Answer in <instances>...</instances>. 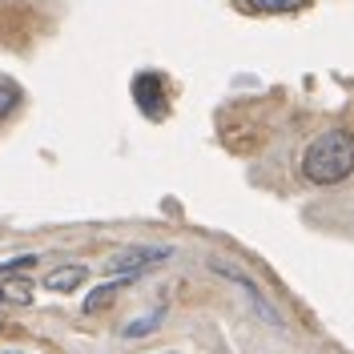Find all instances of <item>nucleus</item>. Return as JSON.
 Masks as SVG:
<instances>
[{
  "mask_svg": "<svg viewBox=\"0 0 354 354\" xmlns=\"http://www.w3.org/2000/svg\"><path fill=\"white\" fill-rule=\"evenodd\" d=\"M302 174L314 185H338L354 174V133L351 129H326L318 133L302 153Z\"/></svg>",
  "mask_w": 354,
  "mask_h": 354,
  "instance_id": "obj_1",
  "label": "nucleus"
},
{
  "mask_svg": "<svg viewBox=\"0 0 354 354\" xmlns=\"http://www.w3.org/2000/svg\"><path fill=\"white\" fill-rule=\"evenodd\" d=\"M169 254H174L169 245H129V250H117L105 270L117 274V278H137V274H145V270L161 266Z\"/></svg>",
  "mask_w": 354,
  "mask_h": 354,
  "instance_id": "obj_2",
  "label": "nucleus"
},
{
  "mask_svg": "<svg viewBox=\"0 0 354 354\" xmlns=\"http://www.w3.org/2000/svg\"><path fill=\"white\" fill-rule=\"evenodd\" d=\"M209 266H214V274H221V278H230V282H234L238 290H245V298H250V306L258 310V318H266L270 326H282V314H278V310L270 306V298H266L262 290L254 286V278H250V274L234 270L230 262H209Z\"/></svg>",
  "mask_w": 354,
  "mask_h": 354,
  "instance_id": "obj_3",
  "label": "nucleus"
},
{
  "mask_svg": "<svg viewBox=\"0 0 354 354\" xmlns=\"http://www.w3.org/2000/svg\"><path fill=\"white\" fill-rule=\"evenodd\" d=\"M133 101L149 121L165 117V81H161V73H137L133 77Z\"/></svg>",
  "mask_w": 354,
  "mask_h": 354,
  "instance_id": "obj_4",
  "label": "nucleus"
},
{
  "mask_svg": "<svg viewBox=\"0 0 354 354\" xmlns=\"http://www.w3.org/2000/svg\"><path fill=\"white\" fill-rule=\"evenodd\" d=\"M85 278H88V270L73 262V266H61V270H53V274L44 278V286L53 290V294H73V290L81 286Z\"/></svg>",
  "mask_w": 354,
  "mask_h": 354,
  "instance_id": "obj_5",
  "label": "nucleus"
},
{
  "mask_svg": "<svg viewBox=\"0 0 354 354\" xmlns=\"http://www.w3.org/2000/svg\"><path fill=\"white\" fill-rule=\"evenodd\" d=\"M32 278H0V306H28Z\"/></svg>",
  "mask_w": 354,
  "mask_h": 354,
  "instance_id": "obj_6",
  "label": "nucleus"
},
{
  "mask_svg": "<svg viewBox=\"0 0 354 354\" xmlns=\"http://www.w3.org/2000/svg\"><path fill=\"white\" fill-rule=\"evenodd\" d=\"M129 282H133V278H113L109 286H97V290H93V294L85 298V314H97V310H105L113 298H117V290L129 286Z\"/></svg>",
  "mask_w": 354,
  "mask_h": 354,
  "instance_id": "obj_7",
  "label": "nucleus"
},
{
  "mask_svg": "<svg viewBox=\"0 0 354 354\" xmlns=\"http://www.w3.org/2000/svg\"><path fill=\"white\" fill-rule=\"evenodd\" d=\"M242 4L254 12H294V8H306L310 0H242Z\"/></svg>",
  "mask_w": 354,
  "mask_h": 354,
  "instance_id": "obj_8",
  "label": "nucleus"
},
{
  "mask_svg": "<svg viewBox=\"0 0 354 354\" xmlns=\"http://www.w3.org/2000/svg\"><path fill=\"white\" fill-rule=\"evenodd\" d=\"M161 318H165V310H153V314H145V318H137V322H129L125 326V338H141V334H149L153 326H161Z\"/></svg>",
  "mask_w": 354,
  "mask_h": 354,
  "instance_id": "obj_9",
  "label": "nucleus"
},
{
  "mask_svg": "<svg viewBox=\"0 0 354 354\" xmlns=\"http://www.w3.org/2000/svg\"><path fill=\"white\" fill-rule=\"evenodd\" d=\"M12 105H21V85L8 81V77H0V117L12 109Z\"/></svg>",
  "mask_w": 354,
  "mask_h": 354,
  "instance_id": "obj_10",
  "label": "nucleus"
},
{
  "mask_svg": "<svg viewBox=\"0 0 354 354\" xmlns=\"http://www.w3.org/2000/svg\"><path fill=\"white\" fill-rule=\"evenodd\" d=\"M28 266H37V254H24V258H12V262L0 266V278H12V274H21Z\"/></svg>",
  "mask_w": 354,
  "mask_h": 354,
  "instance_id": "obj_11",
  "label": "nucleus"
},
{
  "mask_svg": "<svg viewBox=\"0 0 354 354\" xmlns=\"http://www.w3.org/2000/svg\"><path fill=\"white\" fill-rule=\"evenodd\" d=\"M12 354H17V351H12Z\"/></svg>",
  "mask_w": 354,
  "mask_h": 354,
  "instance_id": "obj_12",
  "label": "nucleus"
}]
</instances>
